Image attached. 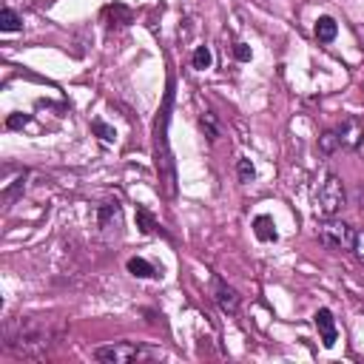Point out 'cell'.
<instances>
[{"label": "cell", "mask_w": 364, "mask_h": 364, "mask_svg": "<svg viewBox=\"0 0 364 364\" xmlns=\"http://www.w3.org/2000/svg\"><path fill=\"white\" fill-rule=\"evenodd\" d=\"M20 29H23V17H20L14 9H3V12H0V32H20Z\"/></svg>", "instance_id": "obj_15"}, {"label": "cell", "mask_w": 364, "mask_h": 364, "mask_svg": "<svg viewBox=\"0 0 364 364\" xmlns=\"http://www.w3.org/2000/svg\"><path fill=\"white\" fill-rule=\"evenodd\" d=\"M103 20H105V26L109 29H125L134 20V12L128 6H122V3H111V6L103 9Z\"/></svg>", "instance_id": "obj_10"}, {"label": "cell", "mask_w": 364, "mask_h": 364, "mask_svg": "<svg viewBox=\"0 0 364 364\" xmlns=\"http://www.w3.org/2000/svg\"><path fill=\"white\" fill-rule=\"evenodd\" d=\"M125 268H128V273H131V276H137V279H157V276H160V270L148 259H142V256H131Z\"/></svg>", "instance_id": "obj_12"}, {"label": "cell", "mask_w": 364, "mask_h": 364, "mask_svg": "<svg viewBox=\"0 0 364 364\" xmlns=\"http://www.w3.org/2000/svg\"><path fill=\"white\" fill-rule=\"evenodd\" d=\"M191 63H194V69H197V72L211 69V63H213L211 46H197V49H194V57H191Z\"/></svg>", "instance_id": "obj_17"}, {"label": "cell", "mask_w": 364, "mask_h": 364, "mask_svg": "<svg viewBox=\"0 0 364 364\" xmlns=\"http://www.w3.org/2000/svg\"><path fill=\"white\" fill-rule=\"evenodd\" d=\"M336 34H339V23L330 14H322V17L316 20V37H319V43H333Z\"/></svg>", "instance_id": "obj_14"}, {"label": "cell", "mask_w": 364, "mask_h": 364, "mask_svg": "<svg viewBox=\"0 0 364 364\" xmlns=\"http://www.w3.org/2000/svg\"><path fill=\"white\" fill-rule=\"evenodd\" d=\"M23 188H26V174H23V177H17L12 185H6V188H3V200H6V202H12V200H14Z\"/></svg>", "instance_id": "obj_21"}, {"label": "cell", "mask_w": 364, "mask_h": 364, "mask_svg": "<svg viewBox=\"0 0 364 364\" xmlns=\"http://www.w3.org/2000/svg\"><path fill=\"white\" fill-rule=\"evenodd\" d=\"M60 336V328L52 322H40V319H20L6 328V347L17 356L40 358Z\"/></svg>", "instance_id": "obj_1"}, {"label": "cell", "mask_w": 364, "mask_h": 364, "mask_svg": "<svg viewBox=\"0 0 364 364\" xmlns=\"http://www.w3.org/2000/svg\"><path fill=\"white\" fill-rule=\"evenodd\" d=\"M171 105H174V83H168V92H165L162 109L157 117V134H154V162H157V174H160L165 197L177 194V165H174V154H171V142H168Z\"/></svg>", "instance_id": "obj_2"}, {"label": "cell", "mask_w": 364, "mask_h": 364, "mask_svg": "<svg viewBox=\"0 0 364 364\" xmlns=\"http://www.w3.org/2000/svg\"><path fill=\"white\" fill-rule=\"evenodd\" d=\"M200 125H202V131H205V137H208V140H220L222 128H220L217 114H213V111H205V114L200 117Z\"/></svg>", "instance_id": "obj_16"}, {"label": "cell", "mask_w": 364, "mask_h": 364, "mask_svg": "<svg viewBox=\"0 0 364 364\" xmlns=\"http://www.w3.org/2000/svg\"><path fill=\"white\" fill-rule=\"evenodd\" d=\"M92 356L103 364H131V361H151L160 353L145 347V345H134V341H114V345L94 347Z\"/></svg>", "instance_id": "obj_3"}, {"label": "cell", "mask_w": 364, "mask_h": 364, "mask_svg": "<svg viewBox=\"0 0 364 364\" xmlns=\"http://www.w3.org/2000/svg\"><path fill=\"white\" fill-rule=\"evenodd\" d=\"M336 134H339L341 148H358V142H361V137H364V122L356 120V117H347L345 122L336 128Z\"/></svg>", "instance_id": "obj_9"}, {"label": "cell", "mask_w": 364, "mask_h": 364, "mask_svg": "<svg viewBox=\"0 0 364 364\" xmlns=\"http://www.w3.org/2000/svg\"><path fill=\"white\" fill-rule=\"evenodd\" d=\"M358 197H361V211H364V191H358Z\"/></svg>", "instance_id": "obj_26"}, {"label": "cell", "mask_w": 364, "mask_h": 364, "mask_svg": "<svg viewBox=\"0 0 364 364\" xmlns=\"http://www.w3.org/2000/svg\"><path fill=\"white\" fill-rule=\"evenodd\" d=\"M32 122V117L29 114H12L9 120H6V125L9 128H23V125H29Z\"/></svg>", "instance_id": "obj_22"}, {"label": "cell", "mask_w": 364, "mask_h": 364, "mask_svg": "<svg viewBox=\"0 0 364 364\" xmlns=\"http://www.w3.org/2000/svg\"><path fill=\"white\" fill-rule=\"evenodd\" d=\"M316 237L325 248H330L336 253H350L353 245H356V231L347 222L333 220V217H328L322 225L316 228Z\"/></svg>", "instance_id": "obj_4"}, {"label": "cell", "mask_w": 364, "mask_h": 364, "mask_svg": "<svg viewBox=\"0 0 364 364\" xmlns=\"http://www.w3.org/2000/svg\"><path fill=\"white\" fill-rule=\"evenodd\" d=\"M137 225H140V231L142 233H148V237H168V233L160 228V222L151 217V213H148L142 205L137 208Z\"/></svg>", "instance_id": "obj_13"}, {"label": "cell", "mask_w": 364, "mask_h": 364, "mask_svg": "<svg viewBox=\"0 0 364 364\" xmlns=\"http://www.w3.org/2000/svg\"><path fill=\"white\" fill-rule=\"evenodd\" d=\"M358 154L364 157V137H361V142H358Z\"/></svg>", "instance_id": "obj_25"}, {"label": "cell", "mask_w": 364, "mask_h": 364, "mask_svg": "<svg viewBox=\"0 0 364 364\" xmlns=\"http://www.w3.org/2000/svg\"><path fill=\"white\" fill-rule=\"evenodd\" d=\"M336 148H341V142H339V134H336V131H328V134L319 137V151H322V154H333Z\"/></svg>", "instance_id": "obj_19"}, {"label": "cell", "mask_w": 364, "mask_h": 364, "mask_svg": "<svg viewBox=\"0 0 364 364\" xmlns=\"http://www.w3.org/2000/svg\"><path fill=\"white\" fill-rule=\"evenodd\" d=\"M347 205V191L336 174H328L325 182L316 188V213L322 217H336V213Z\"/></svg>", "instance_id": "obj_5"}, {"label": "cell", "mask_w": 364, "mask_h": 364, "mask_svg": "<svg viewBox=\"0 0 364 364\" xmlns=\"http://www.w3.org/2000/svg\"><path fill=\"white\" fill-rule=\"evenodd\" d=\"M92 131H94L103 142H114V140H117V131H114L111 125H105L103 120H92Z\"/></svg>", "instance_id": "obj_18"}, {"label": "cell", "mask_w": 364, "mask_h": 364, "mask_svg": "<svg viewBox=\"0 0 364 364\" xmlns=\"http://www.w3.org/2000/svg\"><path fill=\"white\" fill-rule=\"evenodd\" d=\"M211 293H213V302L220 305L222 313H231V316H233V313L239 310V293L233 290V288L222 279V276H213V279H211Z\"/></svg>", "instance_id": "obj_7"}, {"label": "cell", "mask_w": 364, "mask_h": 364, "mask_svg": "<svg viewBox=\"0 0 364 364\" xmlns=\"http://www.w3.org/2000/svg\"><path fill=\"white\" fill-rule=\"evenodd\" d=\"M237 174H239V182H253L256 168H253V162H250L248 157H239V162H237Z\"/></svg>", "instance_id": "obj_20"}, {"label": "cell", "mask_w": 364, "mask_h": 364, "mask_svg": "<svg viewBox=\"0 0 364 364\" xmlns=\"http://www.w3.org/2000/svg\"><path fill=\"white\" fill-rule=\"evenodd\" d=\"M313 322H316L319 333H322V345H325L328 350H330V347H336L339 330H336V322H333V313H330L328 308H319V310L313 313Z\"/></svg>", "instance_id": "obj_8"}, {"label": "cell", "mask_w": 364, "mask_h": 364, "mask_svg": "<svg viewBox=\"0 0 364 364\" xmlns=\"http://www.w3.org/2000/svg\"><path fill=\"white\" fill-rule=\"evenodd\" d=\"M253 233L259 242H276L279 239V231H276V222L273 217H268V213H259V217L253 220Z\"/></svg>", "instance_id": "obj_11"}, {"label": "cell", "mask_w": 364, "mask_h": 364, "mask_svg": "<svg viewBox=\"0 0 364 364\" xmlns=\"http://www.w3.org/2000/svg\"><path fill=\"white\" fill-rule=\"evenodd\" d=\"M94 217H97V228H100V237L105 242H117L122 237V205L117 200H105L94 208Z\"/></svg>", "instance_id": "obj_6"}, {"label": "cell", "mask_w": 364, "mask_h": 364, "mask_svg": "<svg viewBox=\"0 0 364 364\" xmlns=\"http://www.w3.org/2000/svg\"><path fill=\"white\" fill-rule=\"evenodd\" d=\"M353 253L358 256V262L364 265V231H356V245H353Z\"/></svg>", "instance_id": "obj_23"}, {"label": "cell", "mask_w": 364, "mask_h": 364, "mask_svg": "<svg viewBox=\"0 0 364 364\" xmlns=\"http://www.w3.org/2000/svg\"><path fill=\"white\" fill-rule=\"evenodd\" d=\"M233 54H237V60H250V49L245 43H233Z\"/></svg>", "instance_id": "obj_24"}]
</instances>
